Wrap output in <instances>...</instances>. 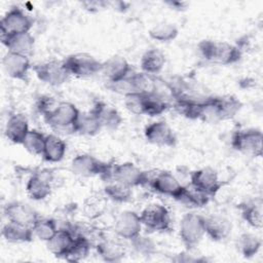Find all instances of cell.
Segmentation results:
<instances>
[{
    "label": "cell",
    "instance_id": "83f0119b",
    "mask_svg": "<svg viewBox=\"0 0 263 263\" xmlns=\"http://www.w3.org/2000/svg\"><path fill=\"white\" fill-rule=\"evenodd\" d=\"M67 151V144L57 135H46L45 145L42 152V158L47 162L61 161Z\"/></svg>",
    "mask_w": 263,
    "mask_h": 263
},
{
    "label": "cell",
    "instance_id": "9a60e30c",
    "mask_svg": "<svg viewBox=\"0 0 263 263\" xmlns=\"http://www.w3.org/2000/svg\"><path fill=\"white\" fill-rule=\"evenodd\" d=\"M143 224L140 214L134 211H123L115 219L114 231L116 235L125 240H133L141 234Z\"/></svg>",
    "mask_w": 263,
    "mask_h": 263
},
{
    "label": "cell",
    "instance_id": "d6986e66",
    "mask_svg": "<svg viewBox=\"0 0 263 263\" xmlns=\"http://www.w3.org/2000/svg\"><path fill=\"white\" fill-rule=\"evenodd\" d=\"M4 215L7 221L32 227L40 217L28 203L23 201H10L4 206Z\"/></svg>",
    "mask_w": 263,
    "mask_h": 263
},
{
    "label": "cell",
    "instance_id": "f35d334b",
    "mask_svg": "<svg viewBox=\"0 0 263 263\" xmlns=\"http://www.w3.org/2000/svg\"><path fill=\"white\" fill-rule=\"evenodd\" d=\"M211 197L206 194H204L203 192L191 187L189 185L186 186V189L184 191V193L182 194V196L180 197V199L178 201L187 204L188 206H193V208H201L204 206L209 201H210Z\"/></svg>",
    "mask_w": 263,
    "mask_h": 263
},
{
    "label": "cell",
    "instance_id": "7bdbcfd3",
    "mask_svg": "<svg viewBox=\"0 0 263 263\" xmlns=\"http://www.w3.org/2000/svg\"><path fill=\"white\" fill-rule=\"evenodd\" d=\"M190 251H192V250H186V252L176 255L175 258H173V260L176 262H186V263L187 262H198V261L202 260L200 258L194 257V255H191Z\"/></svg>",
    "mask_w": 263,
    "mask_h": 263
},
{
    "label": "cell",
    "instance_id": "7c38bea8",
    "mask_svg": "<svg viewBox=\"0 0 263 263\" xmlns=\"http://www.w3.org/2000/svg\"><path fill=\"white\" fill-rule=\"evenodd\" d=\"M140 218L143 226L152 231L165 232L172 227V219L168 210L159 203L146 206L140 213Z\"/></svg>",
    "mask_w": 263,
    "mask_h": 263
},
{
    "label": "cell",
    "instance_id": "4316f807",
    "mask_svg": "<svg viewBox=\"0 0 263 263\" xmlns=\"http://www.w3.org/2000/svg\"><path fill=\"white\" fill-rule=\"evenodd\" d=\"M165 65V55L158 48L147 49L140 61V67L142 72L148 75H155L162 71Z\"/></svg>",
    "mask_w": 263,
    "mask_h": 263
},
{
    "label": "cell",
    "instance_id": "b9f144b4",
    "mask_svg": "<svg viewBox=\"0 0 263 263\" xmlns=\"http://www.w3.org/2000/svg\"><path fill=\"white\" fill-rule=\"evenodd\" d=\"M59 102H57L52 97L49 96H42L38 99L37 103H36V108L38 110V112L44 116L46 115L48 112H50L58 104Z\"/></svg>",
    "mask_w": 263,
    "mask_h": 263
},
{
    "label": "cell",
    "instance_id": "8992f818",
    "mask_svg": "<svg viewBox=\"0 0 263 263\" xmlns=\"http://www.w3.org/2000/svg\"><path fill=\"white\" fill-rule=\"evenodd\" d=\"M109 87L123 97L130 93H151L156 91L154 79L144 72H132L124 79L109 84Z\"/></svg>",
    "mask_w": 263,
    "mask_h": 263
},
{
    "label": "cell",
    "instance_id": "e0dca14e",
    "mask_svg": "<svg viewBox=\"0 0 263 263\" xmlns=\"http://www.w3.org/2000/svg\"><path fill=\"white\" fill-rule=\"evenodd\" d=\"M52 175L49 171H40L33 174L26 183V192L33 200H43L51 194Z\"/></svg>",
    "mask_w": 263,
    "mask_h": 263
},
{
    "label": "cell",
    "instance_id": "74e56055",
    "mask_svg": "<svg viewBox=\"0 0 263 263\" xmlns=\"http://www.w3.org/2000/svg\"><path fill=\"white\" fill-rule=\"evenodd\" d=\"M217 101H218L222 120H226L234 117L239 112L242 106L241 102L232 95L217 97Z\"/></svg>",
    "mask_w": 263,
    "mask_h": 263
},
{
    "label": "cell",
    "instance_id": "ab89813d",
    "mask_svg": "<svg viewBox=\"0 0 263 263\" xmlns=\"http://www.w3.org/2000/svg\"><path fill=\"white\" fill-rule=\"evenodd\" d=\"M130 243L134 250L142 256H151L157 251L155 242L150 237L143 236L141 234L130 240Z\"/></svg>",
    "mask_w": 263,
    "mask_h": 263
},
{
    "label": "cell",
    "instance_id": "e575fe53",
    "mask_svg": "<svg viewBox=\"0 0 263 263\" xmlns=\"http://www.w3.org/2000/svg\"><path fill=\"white\" fill-rule=\"evenodd\" d=\"M90 241L86 236L76 233L74 243L65 260L70 262H78L85 259L90 252Z\"/></svg>",
    "mask_w": 263,
    "mask_h": 263
},
{
    "label": "cell",
    "instance_id": "60d3db41",
    "mask_svg": "<svg viewBox=\"0 0 263 263\" xmlns=\"http://www.w3.org/2000/svg\"><path fill=\"white\" fill-rule=\"evenodd\" d=\"M146 93H130L124 96V106L133 114L144 115Z\"/></svg>",
    "mask_w": 263,
    "mask_h": 263
},
{
    "label": "cell",
    "instance_id": "52a82bcc",
    "mask_svg": "<svg viewBox=\"0 0 263 263\" xmlns=\"http://www.w3.org/2000/svg\"><path fill=\"white\" fill-rule=\"evenodd\" d=\"M63 63L71 76L80 78L93 76L101 73L102 69V62L86 52L69 54L63 60Z\"/></svg>",
    "mask_w": 263,
    "mask_h": 263
},
{
    "label": "cell",
    "instance_id": "5bb4252c",
    "mask_svg": "<svg viewBox=\"0 0 263 263\" xmlns=\"http://www.w3.org/2000/svg\"><path fill=\"white\" fill-rule=\"evenodd\" d=\"M151 188L162 195L179 200L184 193L186 186H184L179 179L168 171H162L156 174L150 181Z\"/></svg>",
    "mask_w": 263,
    "mask_h": 263
},
{
    "label": "cell",
    "instance_id": "277c9868",
    "mask_svg": "<svg viewBox=\"0 0 263 263\" xmlns=\"http://www.w3.org/2000/svg\"><path fill=\"white\" fill-rule=\"evenodd\" d=\"M80 110L70 102H59L57 106L43 116L45 122L53 129L73 132L74 124L80 114Z\"/></svg>",
    "mask_w": 263,
    "mask_h": 263
},
{
    "label": "cell",
    "instance_id": "7402d4cb",
    "mask_svg": "<svg viewBox=\"0 0 263 263\" xmlns=\"http://www.w3.org/2000/svg\"><path fill=\"white\" fill-rule=\"evenodd\" d=\"M30 129L28 118L24 114L14 113L8 117L4 134L11 143L22 145Z\"/></svg>",
    "mask_w": 263,
    "mask_h": 263
},
{
    "label": "cell",
    "instance_id": "603a6c76",
    "mask_svg": "<svg viewBox=\"0 0 263 263\" xmlns=\"http://www.w3.org/2000/svg\"><path fill=\"white\" fill-rule=\"evenodd\" d=\"M90 110L95 113L103 128L113 130L118 128L122 123V117L119 111L105 102H96Z\"/></svg>",
    "mask_w": 263,
    "mask_h": 263
},
{
    "label": "cell",
    "instance_id": "f6af8a7d",
    "mask_svg": "<svg viewBox=\"0 0 263 263\" xmlns=\"http://www.w3.org/2000/svg\"><path fill=\"white\" fill-rule=\"evenodd\" d=\"M166 4H170L173 7V9H177V10H183L186 7V3L185 2L175 1V2H167Z\"/></svg>",
    "mask_w": 263,
    "mask_h": 263
},
{
    "label": "cell",
    "instance_id": "484cf974",
    "mask_svg": "<svg viewBox=\"0 0 263 263\" xmlns=\"http://www.w3.org/2000/svg\"><path fill=\"white\" fill-rule=\"evenodd\" d=\"M2 236L8 242L22 243L32 241L34 233L32 227L7 221L2 227Z\"/></svg>",
    "mask_w": 263,
    "mask_h": 263
},
{
    "label": "cell",
    "instance_id": "ee69618b",
    "mask_svg": "<svg viewBox=\"0 0 263 263\" xmlns=\"http://www.w3.org/2000/svg\"><path fill=\"white\" fill-rule=\"evenodd\" d=\"M82 5L85 7V9L89 10V11H98L101 8H104L106 5H108L107 2H103V1H87V2H83Z\"/></svg>",
    "mask_w": 263,
    "mask_h": 263
},
{
    "label": "cell",
    "instance_id": "f546056e",
    "mask_svg": "<svg viewBox=\"0 0 263 263\" xmlns=\"http://www.w3.org/2000/svg\"><path fill=\"white\" fill-rule=\"evenodd\" d=\"M96 250L99 257L106 262H119L125 255L123 246L114 240H103L97 245Z\"/></svg>",
    "mask_w": 263,
    "mask_h": 263
},
{
    "label": "cell",
    "instance_id": "ba28073f",
    "mask_svg": "<svg viewBox=\"0 0 263 263\" xmlns=\"http://www.w3.org/2000/svg\"><path fill=\"white\" fill-rule=\"evenodd\" d=\"M33 26L31 16L21 7H11L0 21L1 37L30 32Z\"/></svg>",
    "mask_w": 263,
    "mask_h": 263
},
{
    "label": "cell",
    "instance_id": "cb8c5ba5",
    "mask_svg": "<svg viewBox=\"0 0 263 263\" xmlns=\"http://www.w3.org/2000/svg\"><path fill=\"white\" fill-rule=\"evenodd\" d=\"M1 42L7 48V51L27 57L33 52L35 47V38L30 32L1 37Z\"/></svg>",
    "mask_w": 263,
    "mask_h": 263
},
{
    "label": "cell",
    "instance_id": "8fae6325",
    "mask_svg": "<svg viewBox=\"0 0 263 263\" xmlns=\"http://www.w3.org/2000/svg\"><path fill=\"white\" fill-rule=\"evenodd\" d=\"M189 185L212 198L222 188L223 182L216 170L206 166L191 172Z\"/></svg>",
    "mask_w": 263,
    "mask_h": 263
},
{
    "label": "cell",
    "instance_id": "4dcf8cb0",
    "mask_svg": "<svg viewBox=\"0 0 263 263\" xmlns=\"http://www.w3.org/2000/svg\"><path fill=\"white\" fill-rule=\"evenodd\" d=\"M236 247L237 251L241 254L242 257L252 258L260 251L262 247V240L258 235L246 232L239 235L236 241Z\"/></svg>",
    "mask_w": 263,
    "mask_h": 263
},
{
    "label": "cell",
    "instance_id": "ac0fdd59",
    "mask_svg": "<svg viewBox=\"0 0 263 263\" xmlns=\"http://www.w3.org/2000/svg\"><path fill=\"white\" fill-rule=\"evenodd\" d=\"M133 72L128 61L121 55H113L102 62L101 74L111 83L118 82L127 77Z\"/></svg>",
    "mask_w": 263,
    "mask_h": 263
},
{
    "label": "cell",
    "instance_id": "836d02e7",
    "mask_svg": "<svg viewBox=\"0 0 263 263\" xmlns=\"http://www.w3.org/2000/svg\"><path fill=\"white\" fill-rule=\"evenodd\" d=\"M170 107L168 102L163 98L162 95L157 91L145 95V106L144 115L158 116L164 113Z\"/></svg>",
    "mask_w": 263,
    "mask_h": 263
},
{
    "label": "cell",
    "instance_id": "4fadbf2b",
    "mask_svg": "<svg viewBox=\"0 0 263 263\" xmlns=\"http://www.w3.org/2000/svg\"><path fill=\"white\" fill-rule=\"evenodd\" d=\"M146 141L158 147H174L177 144V136L171 125L164 120L153 121L144 129Z\"/></svg>",
    "mask_w": 263,
    "mask_h": 263
},
{
    "label": "cell",
    "instance_id": "f1b7e54d",
    "mask_svg": "<svg viewBox=\"0 0 263 263\" xmlns=\"http://www.w3.org/2000/svg\"><path fill=\"white\" fill-rule=\"evenodd\" d=\"M102 125L95 115V113L89 110L87 112H80L74 127L73 132L81 136H96L102 129Z\"/></svg>",
    "mask_w": 263,
    "mask_h": 263
},
{
    "label": "cell",
    "instance_id": "9c48e42d",
    "mask_svg": "<svg viewBox=\"0 0 263 263\" xmlns=\"http://www.w3.org/2000/svg\"><path fill=\"white\" fill-rule=\"evenodd\" d=\"M32 70L40 81L51 86H59L66 83L71 76L63 61L57 60L38 63L33 66Z\"/></svg>",
    "mask_w": 263,
    "mask_h": 263
},
{
    "label": "cell",
    "instance_id": "5b68a950",
    "mask_svg": "<svg viewBox=\"0 0 263 263\" xmlns=\"http://www.w3.org/2000/svg\"><path fill=\"white\" fill-rule=\"evenodd\" d=\"M263 134L259 128L251 127L238 129L231 137V147L248 156L260 157L262 155Z\"/></svg>",
    "mask_w": 263,
    "mask_h": 263
},
{
    "label": "cell",
    "instance_id": "2e32d148",
    "mask_svg": "<svg viewBox=\"0 0 263 263\" xmlns=\"http://www.w3.org/2000/svg\"><path fill=\"white\" fill-rule=\"evenodd\" d=\"M3 70L12 79L27 81L30 70L33 68L27 55L7 51L2 59Z\"/></svg>",
    "mask_w": 263,
    "mask_h": 263
},
{
    "label": "cell",
    "instance_id": "30bf717a",
    "mask_svg": "<svg viewBox=\"0 0 263 263\" xmlns=\"http://www.w3.org/2000/svg\"><path fill=\"white\" fill-rule=\"evenodd\" d=\"M110 181H116L127 187L135 188L147 184L150 179L147 172L130 161H125L113 166Z\"/></svg>",
    "mask_w": 263,
    "mask_h": 263
},
{
    "label": "cell",
    "instance_id": "8d00e7d4",
    "mask_svg": "<svg viewBox=\"0 0 263 263\" xmlns=\"http://www.w3.org/2000/svg\"><path fill=\"white\" fill-rule=\"evenodd\" d=\"M46 135L37 130V129H30L28 135L26 136L25 140L22 143V146L31 154L33 155H42L44 145H45Z\"/></svg>",
    "mask_w": 263,
    "mask_h": 263
},
{
    "label": "cell",
    "instance_id": "d6a6232c",
    "mask_svg": "<svg viewBox=\"0 0 263 263\" xmlns=\"http://www.w3.org/2000/svg\"><path fill=\"white\" fill-rule=\"evenodd\" d=\"M60 229L58 222L52 218L39 217L32 226L34 237L47 242Z\"/></svg>",
    "mask_w": 263,
    "mask_h": 263
},
{
    "label": "cell",
    "instance_id": "d590c367",
    "mask_svg": "<svg viewBox=\"0 0 263 263\" xmlns=\"http://www.w3.org/2000/svg\"><path fill=\"white\" fill-rule=\"evenodd\" d=\"M133 188L127 187L116 181H109L105 187V194L108 198L115 202L124 203L132 199L133 197Z\"/></svg>",
    "mask_w": 263,
    "mask_h": 263
},
{
    "label": "cell",
    "instance_id": "6da1fadb",
    "mask_svg": "<svg viewBox=\"0 0 263 263\" xmlns=\"http://www.w3.org/2000/svg\"><path fill=\"white\" fill-rule=\"evenodd\" d=\"M197 47L200 55L215 65H233L240 61L242 55L241 49L237 45L226 41L204 39L198 43Z\"/></svg>",
    "mask_w": 263,
    "mask_h": 263
},
{
    "label": "cell",
    "instance_id": "ffe728a7",
    "mask_svg": "<svg viewBox=\"0 0 263 263\" xmlns=\"http://www.w3.org/2000/svg\"><path fill=\"white\" fill-rule=\"evenodd\" d=\"M75 236L76 232L72 227H60L52 238L46 242L47 249L54 257L65 259L74 243Z\"/></svg>",
    "mask_w": 263,
    "mask_h": 263
},
{
    "label": "cell",
    "instance_id": "44dd1931",
    "mask_svg": "<svg viewBox=\"0 0 263 263\" xmlns=\"http://www.w3.org/2000/svg\"><path fill=\"white\" fill-rule=\"evenodd\" d=\"M204 230L214 241H222L228 238L232 231L231 221L222 215H211L204 217Z\"/></svg>",
    "mask_w": 263,
    "mask_h": 263
},
{
    "label": "cell",
    "instance_id": "3957f363",
    "mask_svg": "<svg viewBox=\"0 0 263 263\" xmlns=\"http://www.w3.org/2000/svg\"><path fill=\"white\" fill-rule=\"evenodd\" d=\"M112 168L113 165L110 163L88 153L78 154L71 161V171L80 177L100 176L106 181H110Z\"/></svg>",
    "mask_w": 263,
    "mask_h": 263
},
{
    "label": "cell",
    "instance_id": "d4e9b609",
    "mask_svg": "<svg viewBox=\"0 0 263 263\" xmlns=\"http://www.w3.org/2000/svg\"><path fill=\"white\" fill-rule=\"evenodd\" d=\"M239 211L243 221L253 228L260 229L263 225V202L261 198L248 200L239 204Z\"/></svg>",
    "mask_w": 263,
    "mask_h": 263
},
{
    "label": "cell",
    "instance_id": "1f68e13d",
    "mask_svg": "<svg viewBox=\"0 0 263 263\" xmlns=\"http://www.w3.org/2000/svg\"><path fill=\"white\" fill-rule=\"evenodd\" d=\"M149 36L151 39L161 42V43H167L173 40H175L179 35V29L178 27L170 22H161L157 25L153 26L149 30Z\"/></svg>",
    "mask_w": 263,
    "mask_h": 263
},
{
    "label": "cell",
    "instance_id": "7a4b0ae2",
    "mask_svg": "<svg viewBox=\"0 0 263 263\" xmlns=\"http://www.w3.org/2000/svg\"><path fill=\"white\" fill-rule=\"evenodd\" d=\"M204 235V216L190 212L181 218L179 236L186 250H194Z\"/></svg>",
    "mask_w": 263,
    "mask_h": 263
}]
</instances>
